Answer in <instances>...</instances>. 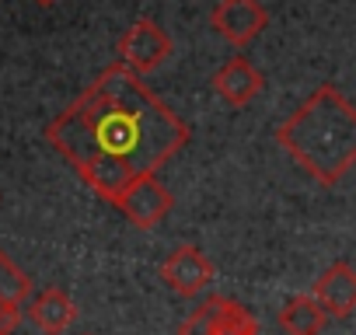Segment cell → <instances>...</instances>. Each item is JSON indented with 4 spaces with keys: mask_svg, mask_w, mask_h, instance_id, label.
Instances as JSON below:
<instances>
[{
    "mask_svg": "<svg viewBox=\"0 0 356 335\" xmlns=\"http://www.w3.org/2000/svg\"><path fill=\"white\" fill-rule=\"evenodd\" d=\"M161 279L182 297H200L213 283V262L196 245H182L161 262Z\"/></svg>",
    "mask_w": 356,
    "mask_h": 335,
    "instance_id": "cell-6",
    "label": "cell"
},
{
    "mask_svg": "<svg viewBox=\"0 0 356 335\" xmlns=\"http://www.w3.org/2000/svg\"><path fill=\"white\" fill-rule=\"evenodd\" d=\"M112 206H115L133 227L150 231V227H157V224L171 213L175 196H171V189H168L157 175H143V179H133V182L115 196Z\"/></svg>",
    "mask_w": 356,
    "mask_h": 335,
    "instance_id": "cell-4",
    "label": "cell"
},
{
    "mask_svg": "<svg viewBox=\"0 0 356 335\" xmlns=\"http://www.w3.org/2000/svg\"><path fill=\"white\" fill-rule=\"evenodd\" d=\"M325 321H328L325 311H321L318 300L307 297V293L290 297V300L283 304V311H280V328H283L286 335H321Z\"/></svg>",
    "mask_w": 356,
    "mask_h": 335,
    "instance_id": "cell-11",
    "label": "cell"
},
{
    "mask_svg": "<svg viewBox=\"0 0 356 335\" xmlns=\"http://www.w3.org/2000/svg\"><path fill=\"white\" fill-rule=\"evenodd\" d=\"M276 140L311 179L335 186L356 168V105L335 84H321L290 112Z\"/></svg>",
    "mask_w": 356,
    "mask_h": 335,
    "instance_id": "cell-2",
    "label": "cell"
},
{
    "mask_svg": "<svg viewBox=\"0 0 356 335\" xmlns=\"http://www.w3.org/2000/svg\"><path fill=\"white\" fill-rule=\"evenodd\" d=\"M189 136L193 129L122 63L105 67L46 126L49 147L67 157L105 203H115L133 179L157 175Z\"/></svg>",
    "mask_w": 356,
    "mask_h": 335,
    "instance_id": "cell-1",
    "label": "cell"
},
{
    "mask_svg": "<svg viewBox=\"0 0 356 335\" xmlns=\"http://www.w3.org/2000/svg\"><path fill=\"white\" fill-rule=\"evenodd\" d=\"M171 53H175V42L154 18H136L119 39V63L133 70L136 77L168 63Z\"/></svg>",
    "mask_w": 356,
    "mask_h": 335,
    "instance_id": "cell-3",
    "label": "cell"
},
{
    "mask_svg": "<svg viewBox=\"0 0 356 335\" xmlns=\"http://www.w3.org/2000/svg\"><path fill=\"white\" fill-rule=\"evenodd\" d=\"M22 321V307L11 300H0V335H11Z\"/></svg>",
    "mask_w": 356,
    "mask_h": 335,
    "instance_id": "cell-13",
    "label": "cell"
},
{
    "mask_svg": "<svg viewBox=\"0 0 356 335\" xmlns=\"http://www.w3.org/2000/svg\"><path fill=\"white\" fill-rule=\"evenodd\" d=\"M210 84H213V91H217L227 105H248V101H255V98L262 95L266 77H262V70H259L248 56H234V60H227V63L210 77Z\"/></svg>",
    "mask_w": 356,
    "mask_h": 335,
    "instance_id": "cell-8",
    "label": "cell"
},
{
    "mask_svg": "<svg viewBox=\"0 0 356 335\" xmlns=\"http://www.w3.org/2000/svg\"><path fill=\"white\" fill-rule=\"evenodd\" d=\"M0 300H11V304H29L32 300V279H29V272H22L11 259H8V252L0 248Z\"/></svg>",
    "mask_w": 356,
    "mask_h": 335,
    "instance_id": "cell-12",
    "label": "cell"
},
{
    "mask_svg": "<svg viewBox=\"0 0 356 335\" xmlns=\"http://www.w3.org/2000/svg\"><path fill=\"white\" fill-rule=\"evenodd\" d=\"M238 314H241L238 300H231V297H207L182 325H178V335H220Z\"/></svg>",
    "mask_w": 356,
    "mask_h": 335,
    "instance_id": "cell-10",
    "label": "cell"
},
{
    "mask_svg": "<svg viewBox=\"0 0 356 335\" xmlns=\"http://www.w3.org/2000/svg\"><path fill=\"white\" fill-rule=\"evenodd\" d=\"M74 318H77V307H74V300H70L60 286H46V290H39V293L29 300V321H32L39 332H46V335L67 332V328L74 325Z\"/></svg>",
    "mask_w": 356,
    "mask_h": 335,
    "instance_id": "cell-9",
    "label": "cell"
},
{
    "mask_svg": "<svg viewBox=\"0 0 356 335\" xmlns=\"http://www.w3.org/2000/svg\"><path fill=\"white\" fill-rule=\"evenodd\" d=\"M311 297L318 300L325 318H349L356 311V269L349 262H332L314 279V293Z\"/></svg>",
    "mask_w": 356,
    "mask_h": 335,
    "instance_id": "cell-7",
    "label": "cell"
},
{
    "mask_svg": "<svg viewBox=\"0 0 356 335\" xmlns=\"http://www.w3.org/2000/svg\"><path fill=\"white\" fill-rule=\"evenodd\" d=\"M35 4H39V8H49V4H56V0H35Z\"/></svg>",
    "mask_w": 356,
    "mask_h": 335,
    "instance_id": "cell-14",
    "label": "cell"
},
{
    "mask_svg": "<svg viewBox=\"0 0 356 335\" xmlns=\"http://www.w3.org/2000/svg\"><path fill=\"white\" fill-rule=\"evenodd\" d=\"M210 25L231 46H248L266 32L269 11L259 4V0H217V8L210 11Z\"/></svg>",
    "mask_w": 356,
    "mask_h": 335,
    "instance_id": "cell-5",
    "label": "cell"
}]
</instances>
